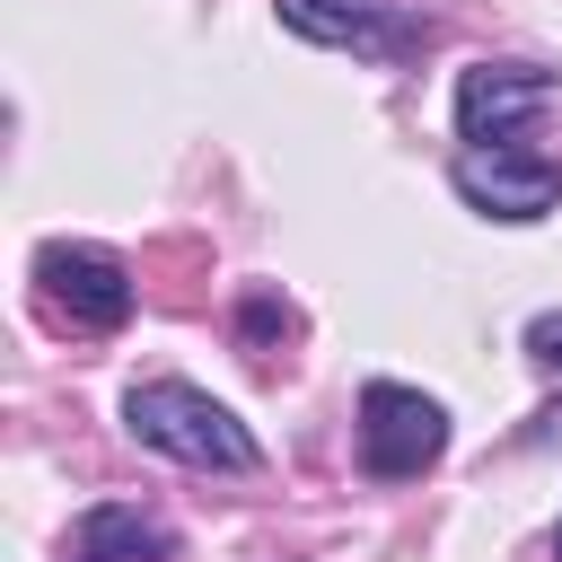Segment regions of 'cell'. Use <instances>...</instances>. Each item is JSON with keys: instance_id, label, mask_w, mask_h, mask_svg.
Instances as JSON below:
<instances>
[{"instance_id": "1", "label": "cell", "mask_w": 562, "mask_h": 562, "mask_svg": "<svg viewBox=\"0 0 562 562\" xmlns=\"http://www.w3.org/2000/svg\"><path fill=\"white\" fill-rule=\"evenodd\" d=\"M123 430H132L140 448L193 465V474H255V465H263L255 430H246L220 395H202V386H184V378L132 386V395H123Z\"/></svg>"}, {"instance_id": "7", "label": "cell", "mask_w": 562, "mask_h": 562, "mask_svg": "<svg viewBox=\"0 0 562 562\" xmlns=\"http://www.w3.org/2000/svg\"><path fill=\"white\" fill-rule=\"evenodd\" d=\"M167 553H176V527L140 501H97L70 527V562H167Z\"/></svg>"}, {"instance_id": "3", "label": "cell", "mask_w": 562, "mask_h": 562, "mask_svg": "<svg viewBox=\"0 0 562 562\" xmlns=\"http://www.w3.org/2000/svg\"><path fill=\"white\" fill-rule=\"evenodd\" d=\"M544 114H553V70H536V61H465L457 70L465 149H518Z\"/></svg>"}, {"instance_id": "2", "label": "cell", "mask_w": 562, "mask_h": 562, "mask_svg": "<svg viewBox=\"0 0 562 562\" xmlns=\"http://www.w3.org/2000/svg\"><path fill=\"white\" fill-rule=\"evenodd\" d=\"M448 448V404L422 395V386H395V378H369L360 386V465L378 483H413L430 474Z\"/></svg>"}, {"instance_id": "9", "label": "cell", "mask_w": 562, "mask_h": 562, "mask_svg": "<svg viewBox=\"0 0 562 562\" xmlns=\"http://www.w3.org/2000/svg\"><path fill=\"white\" fill-rule=\"evenodd\" d=\"M553 562H562V527H553Z\"/></svg>"}, {"instance_id": "4", "label": "cell", "mask_w": 562, "mask_h": 562, "mask_svg": "<svg viewBox=\"0 0 562 562\" xmlns=\"http://www.w3.org/2000/svg\"><path fill=\"white\" fill-rule=\"evenodd\" d=\"M35 290H44L53 316H70V325H88V334H114V325L132 316V272H123V255L79 246V237H44V246H35Z\"/></svg>"}, {"instance_id": "5", "label": "cell", "mask_w": 562, "mask_h": 562, "mask_svg": "<svg viewBox=\"0 0 562 562\" xmlns=\"http://www.w3.org/2000/svg\"><path fill=\"white\" fill-rule=\"evenodd\" d=\"M448 184H457L465 211L509 220V228H527V220H544V211L562 202V167H553L544 149H457Z\"/></svg>"}, {"instance_id": "8", "label": "cell", "mask_w": 562, "mask_h": 562, "mask_svg": "<svg viewBox=\"0 0 562 562\" xmlns=\"http://www.w3.org/2000/svg\"><path fill=\"white\" fill-rule=\"evenodd\" d=\"M527 369H536V378H562V307L527 316Z\"/></svg>"}, {"instance_id": "6", "label": "cell", "mask_w": 562, "mask_h": 562, "mask_svg": "<svg viewBox=\"0 0 562 562\" xmlns=\"http://www.w3.org/2000/svg\"><path fill=\"white\" fill-rule=\"evenodd\" d=\"M290 35L325 44V53H369V61H395L422 44V26L395 9V0H272Z\"/></svg>"}]
</instances>
